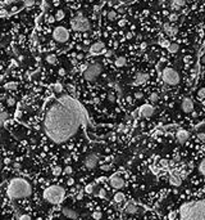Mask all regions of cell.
<instances>
[{
	"mask_svg": "<svg viewBox=\"0 0 205 220\" xmlns=\"http://www.w3.org/2000/svg\"><path fill=\"white\" fill-rule=\"evenodd\" d=\"M87 124L81 103L69 94L55 97L47 103L42 117V130L50 142L62 144L71 140Z\"/></svg>",
	"mask_w": 205,
	"mask_h": 220,
	"instance_id": "obj_1",
	"label": "cell"
},
{
	"mask_svg": "<svg viewBox=\"0 0 205 220\" xmlns=\"http://www.w3.org/2000/svg\"><path fill=\"white\" fill-rule=\"evenodd\" d=\"M178 214L180 220H205V198L183 203Z\"/></svg>",
	"mask_w": 205,
	"mask_h": 220,
	"instance_id": "obj_2",
	"label": "cell"
},
{
	"mask_svg": "<svg viewBox=\"0 0 205 220\" xmlns=\"http://www.w3.org/2000/svg\"><path fill=\"white\" fill-rule=\"evenodd\" d=\"M7 194L12 200L27 198L32 194V185L25 178H13L7 187Z\"/></svg>",
	"mask_w": 205,
	"mask_h": 220,
	"instance_id": "obj_3",
	"label": "cell"
},
{
	"mask_svg": "<svg viewBox=\"0 0 205 220\" xmlns=\"http://www.w3.org/2000/svg\"><path fill=\"white\" fill-rule=\"evenodd\" d=\"M44 200L51 205H59L65 198V190L60 185H50L44 190Z\"/></svg>",
	"mask_w": 205,
	"mask_h": 220,
	"instance_id": "obj_4",
	"label": "cell"
},
{
	"mask_svg": "<svg viewBox=\"0 0 205 220\" xmlns=\"http://www.w3.org/2000/svg\"><path fill=\"white\" fill-rule=\"evenodd\" d=\"M71 27L77 32H86V31L90 30V21L79 13L77 17L72 18Z\"/></svg>",
	"mask_w": 205,
	"mask_h": 220,
	"instance_id": "obj_5",
	"label": "cell"
},
{
	"mask_svg": "<svg viewBox=\"0 0 205 220\" xmlns=\"http://www.w3.org/2000/svg\"><path fill=\"white\" fill-rule=\"evenodd\" d=\"M162 79L168 85H177L180 84V73L172 67H166L162 71Z\"/></svg>",
	"mask_w": 205,
	"mask_h": 220,
	"instance_id": "obj_6",
	"label": "cell"
},
{
	"mask_svg": "<svg viewBox=\"0 0 205 220\" xmlns=\"http://www.w3.org/2000/svg\"><path fill=\"white\" fill-rule=\"evenodd\" d=\"M101 71H103V66L100 65L99 62L90 63L89 67H87V70L83 72V79L85 80H87V81H94L100 76Z\"/></svg>",
	"mask_w": 205,
	"mask_h": 220,
	"instance_id": "obj_7",
	"label": "cell"
},
{
	"mask_svg": "<svg viewBox=\"0 0 205 220\" xmlns=\"http://www.w3.org/2000/svg\"><path fill=\"white\" fill-rule=\"evenodd\" d=\"M53 38L58 43H67L69 39V31L64 26H58L53 31Z\"/></svg>",
	"mask_w": 205,
	"mask_h": 220,
	"instance_id": "obj_8",
	"label": "cell"
},
{
	"mask_svg": "<svg viewBox=\"0 0 205 220\" xmlns=\"http://www.w3.org/2000/svg\"><path fill=\"white\" fill-rule=\"evenodd\" d=\"M109 183H110V185L114 189H121V188L124 187V179L118 174H114V175L109 178Z\"/></svg>",
	"mask_w": 205,
	"mask_h": 220,
	"instance_id": "obj_9",
	"label": "cell"
},
{
	"mask_svg": "<svg viewBox=\"0 0 205 220\" xmlns=\"http://www.w3.org/2000/svg\"><path fill=\"white\" fill-rule=\"evenodd\" d=\"M97 162H99V156H97L96 153H90V155H87L86 158H85V161H83L85 166H86L87 169H94L95 166L97 165Z\"/></svg>",
	"mask_w": 205,
	"mask_h": 220,
	"instance_id": "obj_10",
	"label": "cell"
},
{
	"mask_svg": "<svg viewBox=\"0 0 205 220\" xmlns=\"http://www.w3.org/2000/svg\"><path fill=\"white\" fill-rule=\"evenodd\" d=\"M154 107L151 104H142L140 108H138V113H140L141 117L144 118H150L151 116L154 115Z\"/></svg>",
	"mask_w": 205,
	"mask_h": 220,
	"instance_id": "obj_11",
	"label": "cell"
},
{
	"mask_svg": "<svg viewBox=\"0 0 205 220\" xmlns=\"http://www.w3.org/2000/svg\"><path fill=\"white\" fill-rule=\"evenodd\" d=\"M181 108H182V111L185 113H191L194 111V102L191 98L186 97L182 99V102H181Z\"/></svg>",
	"mask_w": 205,
	"mask_h": 220,
	"instance_id": "obj_12",
	"label": "cell"
},
{
	"mask_svg": "<svg viewBox=\"0 0 205 220\" xmlns=\"http://www.w3.org/2000/svg\"><path fill=\"white\" fill-rule=\"evenodd\" d=\"M176 138H177L178 143H185L188 140V138H190V133L187 130H185V129H180L177 133H176Z\"/></svg>",
	"mask_w": 205,
	"mask_h": 220,
	"instance_id": "obj_13",
	"label": "cell"
},
{
	"mask_svg": "<svg viewBox=\"0 0 205 220\" xmlns=\"http://www.w3.org/2000/svg\"><path fill=\"white\" fill-rule=\"evenodd\" d=\"M104 49V43L103 41H96V43H94L90 46L89 49V53L91 55H95V54H100V52Z\"/></svg>",
	"mask_w": 205,
	"mask_h": 220,
	"instance_id": "obj_14",
	"label": "cell"
},
{
	"mask_svg": "<svg viewBox=\"0 0 205 220\" xmlns=\"http://www.w3.org/2000/svg\"><path fill=\"white\" fill-rule=\"evenodd\" d=\"M62 214L68 219H77L78 218V214L77 211H74L71 207H62Z\"/></svg>",
	"mask_w": 205,
	"mask_h": 220,
	"instance_id": "obj_15",
	"label": "cell"
},
{
	"mask_svg": "<svg viewBox=\"0 0 205 220\" xmlns=\"http://www.w3.org/2000/svg\"><path fill=\"white\" fill-rule=\"evenodd\" d=\"M149 79V73L145 72H140L135 76V85H141V84H145Z\"/></svg>",
	"mask_w": 205,
	"mask_h": 220,
	"instance_id": "obj_16",
	"label": "cell"
},
{
	"mask_svg": "<svg viewBox=\"0 0 205 220\" xmlns=\"http://www.w3.org/2000/svg\"><path fill=\"white\" fill-rule=\"evenodd\" d=\"M169 183H171V185L173 187H180L181 184H182V178H181L178 174H171V176H169Z\"/></svg>",
	"mask_w": 205,
	"mask_h": 220,
	"instance_id": "obj_17",
	"label": "cell"
},
{
	"mask_svg": "<svg viewBox=\"0 0 205 220\" xmlns=\"http://www.w3.org/2000/svg\"><path fill=\"white\" fill-rule=\"evenodd\" d=\"M163 30H164V32L168 34V35H171V36H174L178 32V28L174 27V26H172L171 23H164V25H163Z\"/></svg>",
	"mask_w": 205,
	"mask_h": 220,
	"instance_id": "obj_18",
	"label": "cell"
},
{
	"mask_svg": "<svg viewBox=\"0 0 205 220\" xmlns=\"http://www.w3.org/2000/svg\"><path fill=\"white\" fill-rule=\"evenodd\" d=\"M124 211H126L127 214H131V215H134V214H136L137 211H138V207H137L136 203L128 202V203L126 205V207H124Z\"/></svg>",
	"mask_w": 205,
	"mask_h": 220,
	"instance_id": "obj_19",
	"label": "cell"
},
{
	"mask_svg": "<svg viewBox=\"0 0 205 220\" xmlns=\"http://www.w3.org/2000/svg\"><path fill=\"white\" fill-rule=\"evenodd\" d=\"M183 5H185V1H182V0H176V1L171 3V8L173 10H178L180 8H182Z\"/></svg>",
	"mask_w": 205,
	"mask_h": 220,
	"instance_id": "obj_20",
	"label": "cell"
},
{
	"mask_svg": "<svg viewBox=\"0 0 205 220\" xmlns=\"http://www.w3.org/2000/svg\"><path fill=\"white\" fill-rule=\"evenodd\" d=\"M114 65H116V67H124L127 65V59L124 57H118L114 62Z\"/></svg>",
	"mask_w": 205,
	"mask_h": 220,
	"instance_id": "obj_21",
	"label": "cell"
},
{
	"mask_svg": "<svg viewBox=\"0 0 205 220\" xmlns=\"http://www.w3.org/2000/svg\"><path fill=\"white\" fill-rule=\"evenodd\" d=\"M113 200H114V202H116V203H121V202H123V201H124V194H123L122 192H117L116 194H114Z\"/></svg>",
	"mask_w": 205,
	"mask_h": 220,
	"instance_id": "obj_22",
	"label": "cell"
},
{
	"mask_svg": "<svg viewBox=\"0 0 205 220\" xmlns=\"http://www.w3.org/2000/svg\"><path fill=\"white\" fill-rule=\"evenodd\" d=\"M45 59H46V62L49 63V65H57V62H58L57 55L55 54H47Z\"/></svg>",
	"mask_w": 205,
	"mask_h": 220,
	"instance_id": "obj_23",
	"label": "cell"
},
{
	"mask_svg": "<svg viewBox=\"0 0 205 220\" xmlns=\"http://www.w3.org/2000/svg\"><path fill=\"white\" fill-rule=\"evenodd\" d=\"M167 49H168V52H169V53L174 54V53H177V52H178L180 46H178V44H177V43H171V44H169V46L167 48Z\"/></svg>",
	"mask_w": 205,
	"mask_h": 220,
	"instance_id": "obj_24",
	"label": "cell"
},
{
	"mask_svg": "<svg viewBox=\"0 0 205 220\" xmlns=\"http://www.w3.org/2000/svg\"><path fill=\"white\" fill-rule=\"evenodd\" d=\"M17 86H18V84L15 81H9V83H7L4 85V88L7 90H14V89H17Z\"/></svg>",
	"mask_w": 205,
	"mask_h": 220,
	"instance_id": "obj_25",
	"label": "cell"
},
{
	"mask_svg": "<svg viewBox=\"0 0 205 220\" xmlns=\"http://www.w3.org/2000/svg\"><path fill=\"white\" fill-rule=\"evenodd\" d=\"M53 89H54L55 93H58V94H60V93L63 91V85L60 83H55L54 85H53Z\"/></svg>",
	"mask_w": 205,
	"mask_h": 220,
	"instance_id": "obj_26",
	"label": "cell"
},
{
	"mask_svg": "<svg viewBox=\"0 0 205 220\" xmlns=\"http://www.w3.org/2000/svg\"><path fill=\"white\" fill-rule=\"evenodd\" d=\"M199 171H200L201 175L205 176V157L201 160V162L199 163Z\"/></svg>",
	"mask_w": 205,
	"mask_h": 220,
	"instance_id": "obj_27",
	"label": "cell"
},
{
	"mask_svg": "<svg viewBox=\"0 0 205 220\" xmlns=\"http://www.w3.org/2000/svg\"><path fill=\"white\" fill-rule=\"evenodd\" d=\"M198 98L200 100H203V99H205V86L204 88H200L198 90Z\"/></svg>",
	"mask_w": 205,
	"mask_h": 220,
	"instance_id": "obj_28",
	"label": "cell"
},
{
	"mask_svg": "<svg viewBox=\"0 0 205 220\" xmlns=\"http://www.w3.org/2000/svg\"><path fill=\"white\" fill-rule=\"evenodd\" d=\"M7 118H8V113H5V112H0V126L4 125V122L7 121Z\"/></svg>",
	"mask_w": 205,
	"mask_h": 220,
	"instance_id": "obj_29",
	"label": "cell"
},
{
	"mask_svg": "<svg viewBox=\"0 0 205 220\" xmlns=\"http://www.w3.org/2000/svg\"><path fill=\"white\" fill-rule=\"evenodd\" d=\"M62 173H63V170H62V168H60V166H55V168H53V174H54V176L60 175Z\"/></svg>",
	"mask_w": 205,
	"mask_h": 220,
	"instance_id": "obj_30",
	"label": "cell"
},
{
	"mask_svg": "<svg viewBox=\"0 0 205 220\" xmlns=\"http://www.w3.org/2000/svg\"><path fill=\"white\" fill-rule=\"evenodd\" d=\"M117 18V12L116 10H110V12H108V20L109 21H114Z\"/></svg>",
	"mask_w": 205,
	"mask_h": 220,
	"instance_id": "obj_31",
	"label": "cell"
},
{
	"mask_svg": "<svg viewBox=\"0 0 205 220\" xmlns=\"http://www.w3.org/2000/svg\"><path fill=\"white\" fill-rule=\"evenodd\" d=\"M92 192H94V185H92V184H87L86 187H85V193H87V194H91Z\"/></svg>",
	"mask_w": 205,
	"mask_h": 220,
	"instance_id": "obj_32",
	"label": "cell"
},
{
	"mask_svg": "<svg viewBox=\"0 0 205 220\" xmlns=\"http://www.w3.org/2000/svg\"><path fill=\"white\" fill-rule=\"evenodd\" d=\"M64 12L63 10H58L57 12V14H55V20H58V21H62L63 18H64Z\"/></svg>",
	"mask_w": 205,
	"mask_h": 220,
	"instance_id": "obj_33",
	"label": "cell"
},
{
	"mask_svg": "<svg viewBox=\"0 0 205 220\" xmlns=\"http://www.w3.org/2000/svg\"><path fill=\"white\" fill-rule=\"evenodd\" d=\"M40 7H41L42 12H46V10L49 9V3H47V1H41V4H40Z\"/></svg>",
	"mask_w": 205,
	"mask_h": 220,
	"instance_id": "obj_34",
	"label": "cell"
},
{
	"mask_svg": "<svg viewBox=\"0 0 205 220\" xmlns=\"http://www.w3.org/2000/svg\"><path fill=\"white\" fill-rule=\"evenodd\" d=\"M169 41L168 40H166V39H162L160 41H159V45H160V46H163V48H168L169 46Z\"/></svg>",
	"mask_w": 205,
	"mask_h": 220,
	"instance_id": "obj_35",
	"label": "cell"
},
{
	"mask_svg": "<svg viewBox=\"0 0 205 220\" xmlns=\"http://www.w3.org/2000/svg\"><path fill=\"white\" fill-rule=\"evenodd\" d=\"M168 20H169V22H176V21L178 20V15L176 14V13H171L169 17H168Z\"/></svg>",
	"mask_w": 205,
	"mask_h": 220,
	"instance_id": "obj_36",
	"label": "cell"
},
{
	"mask_svg": "<svg viewBox=\"0 0 205 220\" xmlns=\"http://www.w3.org/2000/svg\"><path fill=\"white\" fill-rule=\"evenodd\" d=\"M101 213H100V211H95V213L94 214H92V218H94L95 220H100V219H101Z\"/></svg>",
	"mask_w": 205,
	"mask_h": 220,
	"instance_id": "obj_37",
	"label": "cell"
},
{
	"mask_svg": "<svg viewBox=\"0 0 205 220\" xmlns=\"http://www.w3.org/2000/svg\"><path fill=\"white\" fill-rule=\"evenodd\" d=\"M7 104H8V106H14V104H15V99H14L13 97L7 98Z\"/></svg>",
	"mask_w": 205,
	"mask_h": 220,
	"instance_id": "obj_38",
	"label": "cell"
},
{
	"mask_svg": "<svg viewBox=\"0 0 205 220\" xmlns=\"http://www.w3.org/2000/svg\"><path fill=\"white\" fill-rule=\"evenodd\" d=\"M158 99H159V95L156 94V93H151L150 94V100L151 102H156Z\"/></svg>",
	"mask_w": 205,
	"mask_h": 220,
	"instance_id": "obj_39",
	"label": "cell"
},
{
	"mask_svg": "<svg viewBox=\"0 0 205 220\" xmlns=\"http://www.w3.org/2000/svg\"><path fill=\"white\" fill-rule=\"evenodd\" d=\"M97 196H99L100 198H105V196H106V190L101 188V189L99 190V193H97Z\"/></svg>",
	"mask_w": 205,
	"mask_h": 220,
	"instance_id": "obj_40",
	"label": "cell"
},
{
	"mask_svg": "<svg viewBox=\"0 0 205 220\" xmlns=\"http://www.w3.org/2000/svg\"><path fill=\"white\" fill-rule=\"evenodd\" d=\"M108 99H109V102H116V94H114V93H109Z\"/></svg>",
	"mask_w": 205,
	"mask_h": 220,
	"instance_id": "obj_41",
	"label": "cell"
},
{
	"mask_svg": "<svg viewBox=\"0 0 205 220\" xmlns=\"http://www.w3.org/2000/svg\"><path fill=\"white\" fill-rule=\"evenodd\" d=\"M176 218H177V213H176V211H171L169 215H168V219L169 220H174Z\"/></svg>",
	"mask_w": 205,
	"mask_h": 220,
	"instance_id": "obj_42",
	"label": "cell"
},
{
	"mask_svg": "<svg viewBox=\"0 0 205 220\" xmlns=\"http://www.w3.org/2000/svg\"><path fill=\"white\" fill-rule=\"evenodd\" d=\"M23 5H25V7H33L35 1H32V0H27V1H23Z\"/></svg>",
	"mask_w": 205,
	"mask_h": 220,
	"instance_id": "obj_43",
	"label": "cell"
},
{
	"mask_svg": "<svg viewBox=\"0 0 205 220\" xmlns=\"http://www.w3.org/2000/svg\"><path fill=\"white\" fill-rule=\"evenodd\" d=\"M64 173H65V174H72V173H73V169H72V166H65V168H64Z\"/></svg>",
	"mask_w": 205,
	"mask_h": 220,
	"instance_id": "obj_44",
	"label": "cell"
},
{
	"mask_svg": "<svg viewBox=\"0 0 205 220\" xmlns=\"http://www.w3.org/2000/svg\"><path fill=\"white\" fill-rule=\"evenodd\" d=\"M87 67H89V63H83V65H81V71H82V73H83L85 71L87 70Z\"/></svg>",
	"mask_w": 205,
	"mask_h": 220,
	"instance_id": "obj_45",
	"label": "cell"
},
{
	"mask_svg": "<svg viewBox=\"0 0 205 220\" xmlns=\"http://www.w3.org/2000/svg\"><path fill=\"white\" fill-rule=\"evenodd\" d=\"M126 23H127L126 20H121V21L118 22V26H119V27H123V26H126Z\"/></svg>",
	"mask_w": 205,
	"mask_h": 220,
	"instance_id": "obj_46",
	"label": "cell"
},
{
	"mask_svg": "<svg viewBox=\"0 0 205 220\" xmlns=\"http://www.w3.org/2000/svg\"><path fill=\"white\" fill-rule=\"evenodd\" d=\"M142 97H144V94H142L141 91H137L136 94H135V98H136V99H141Z\"/></svg>",
	"mask_w": 205,
	"mask_h": 220,
	"instance_id": "obj_47",
	"label": "cell"
},
{
	"mask_svg": "<svg viewBox=\"0 0 205 220\" xmlns=\"http://www.w3.org/2000/svg\"><path fill=\"white\" fill-rule=\"evenodd\" d=\"M198 138L200 140H205V133H199L198 134Z\"/></svg>",
	"mask_w": 205,
	"mask_h": 220,
	"instance_id": "obj_48",
	"label": "cell"
},
{
	"mask_svg": "<svg viewBox=\"0 0 205 220\" xmlns=\"http://www.w3.org/2000/svg\"><path fill=\"white\" fill-rule=\"evenodd\" d=\"M112 55H113V52H112V50H106L105 52V57L106 58H110Z\"/></svg>",
	"mask_w": 205,
	"mask_h": 220,
	"instance_id": "obj_49",
	"label": "cell"
},
{
	"mask_svg": "<svg viewBox=\"0 0 205 220\" xmlns=\"http://www.w3.org/2000/svg\"><path fill=\"white\" fill-rule=\"evenodd\" d=\"M82 198H83V192H79L78 194H77V200H78V201H81Z\"/></svg>",
	"mask_w": 205,
	"mask_h": 220,
	"instance_id": "obj_50",
	"label": "cell"
},
{
	"mask_svg": "<svg viewBox=\"0 0 205 220\" xmlns=\"http://www.w3.org/2000/svg\"><path fill=\"white\" fill-rule=\"evenodd\" d=\"M101 170H105V171L110 170V166H109V165H103L101 166Z\"/></svg>",
	"mask_w": 205,
	"mask_h": 220,
	"instance_id": "obj_51",
	"label": "cell"
},
{
	"mask_svg": "<svg viewBox=\"0 0 205 220\" xmlns=\"http://www.w3.org/2000/svg\"><path fill=\"white\" fill-rule=\"evenodd\" d=\"M67 183H68V185H73L74 184V179H73V178H69Z\"/></svg>",
	"mask_w": 205,
	"mask_h": 220,
	"instance_id": "obj_52",
	"label": "cell"
},
{
	"mask_svg": "<svg viewBox=\"0 0 205 220\" xmlns=\"http://www.w3.org/2000/svg\"><path fill=\"white\" fill-rule=\"evenodd\" d=\"M68 90H69V91L72 93V94H74V91H76V89H74V88H73V86H72V85H68Z\"/></svg>",
	"mask_w": 205,
	"mask_h": 220,
	"instance_id": "obj_53",
	"label": "cell"
},
{
	"mask_svg": "<svg viewBox=\"0 0 205 220\" xmlns=\"http://www.w3.org/2000/svg\"><path fill=\"white\" fill-rule=\"evenodd\" d=\"M168 161H167V160H160V165H163V166H167V165H168Z\"/></svg>",
	"mask_w": 205,
	"mask_h": 220,
	"instance_id": "obj_54",
	"label": "cell"
},
{
	"mask_svg": "<svg viewBox=\"0 0 205 220\" xmlns=\"http://www.w3.org/2000/svg\"><path fill=\"white\" fill-rule=\"evenodd\" d=\"M47 21H49V23H53L55 21V17H53V15H50L49 18H47Z\"/></svg>",
	"mask_w": 205,
	"mask_h": 220,
	"instance_id": "obj_55",
	"label": "cell"
},
{
	"mask_svg": "<svg viewBox=\"0 0 205 220\" xmlns=\"http://www.w3.org/2000/svg\"><path fill=\"white\" fill-rule=\"evenodd\" d=\"M59 75H60V76H64V75H65L64 68H60V70H59Z\"/></svg>",
	"mask_w": 205,
	"mask_h": 220,
	"instance_id": "obj_56",
	"label": "cell"
},
{
	"mask_svg": "<svg viewBox=\"0 0 205 220\" xmlns=\"http://www.w3.org/2000/svg\"><path fill=\"white\" fill-rule=\"evenodd\" d=\"M21 220H30V216H28V215H22Z\"/></svg>",
	"mask_w": 205,
	"mask_h": 220,
	"instance_id": "obj_57",
	"label": "cell"
},
{
	"mask_svg": "<svg viewBox=\"0 0 205 220\" xmlns=\"http://www.w3.org/2000/svg\"><path fill=\"white\" fill-rule=\"evenodd\" d=\"M132 36H134V35H132V32H127L126 34V38L127 39H132Z\"/></svg>",
	"mask_w": 205,
	"mask_h": 220,
	"instance_id": "obj_58",
	"label": "cell"
},
{
	"mask_svg": "<svg viewBox=\"0 0 205 220\" xmlns=\"http://www.w3.org/2000/svg\"><path fill=\"white\" fill-rule=\"evenodd\" d=\"M140 48H141V49H145V48H146V43H142L140 45Z\"/></svg>",
	"mask_w": 205,
	"mask_h": 220,
	"instance_id": "obj_59",
	"label": "cell"
},
{
	"mask_svg": "<svg viewBox=\"0 0 205 220\" xmlns=\"http://www.w3.org/2000/svg\"><path fill=\"white\" fill-rule=\"evenodd\" d=\"M77 58H78V59H82V58H83V54H77Z\"/></svg>",
	"mask_w": 205,
	"mask_h": 220,
	"instance_id": "obj_60",
	"label": "cell"
},
{
	"mask_svg": "<svg viewBox=\"0 0 205 220\" xmlns=\"http://www.w3.org/2000/svg\"><path fill=\"white\" fill-rule=\"evenodd\" d=\"M174 160H176V161H180V160H181V157H180V156H178V155H176Z\"/></svg>",
	"mask_w": 205,
	"mask_h": 220,
	"instance_id": "obj_61",
	"label": "cell"
},
{
	"mask_svg": "<svg viewBox=\"0 0 205 220\" xmlns=\"http://www.w3.org/2000/svg\"><path fill=\"white\" fill-rule=\"evenodd\" d=\"M1 168H3V162H1V157H0V173H1Z\"/></svg>",
	"mask_w": 205,
	"mask_h": 220,
	"instance_id": "obj_62",
	"label": "cell"
},
{
	"mask_svg": "<svg viewBox=\"0 0 205 220\" xmlns=\"http://www.w3.org/2000/svg\"><path fill=\"white\" fill-rule=\"evenodd\" d=\"M60 4V1H58V0H55V1H54V5H55V7H57V5H59Z\"/></svg>",
	"mask_w": 205,
	"mask_h": 220,
	"instance_id": "obj_63",
	"label": "cell"
},
{
	"mask_svg": "<svg viewBox=\"0 0 205 220\" xmlns=\"http://www.w3.org/2000/svg\"><path fill=\"white\" fill-rule=\"evenodd\" d=\"M99 102H100L99 98H95V99H94V103H99Z\"/></svg>",
	"mask_w": 205,
	"mask_h": 220,
	"instance_id": "obj_64",
	"label": "cell"
}]
</instances>
